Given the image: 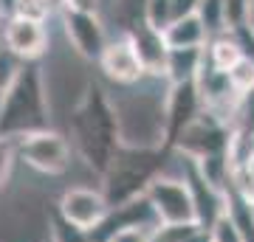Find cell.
I'll use <instances>...</instances> for the list:
<instances>
[{
	"label": "cell",
	"instance_id": "5b68a950",
	"mask_svg": "<svg viewBox=\"0 0 254 242\" xmlns=\"http://www.w3.org/2000/svg\"><path fill=\"white\" fill-rule=\"evenodd\" d=\"M20 146V161L28 169L40 172V175H65L73 163V144L68 135L60 130H43V133H31L17 138Z\"/></svg>",
	"mask_w": 254,
	"mask_h": 242
},
{
	"label": "cell",
	"instance_id": "7a4b0ae2",
	"mask_svg": "<svg viewBox=\"0 0 254 242\" xmlns=\"http://www.w3.org/2000/svg\"><path fill=\"white\" fill-rule=\"evenodd\" d=\"M51 90L43 62H23L11 85L0 93V135L23 138L51 130Z\"/></svg>",
	"mask_w": 254,
	"mask_h": 242
},
{
	"label": "cell",
	"instance_id": "5bb4252c",
	"mask_svg": "<svg viewBox=\"0 0 254 242\" xmlns=\"http://www.w3.org/2000/svg\"><path fill=\"white\" fill-rule=\"evenodd\" d=\"M206 68V48H170L167 65H164V82H195Z\"/></svg>",
	"mask_w": 254,
	"mask_h": 242
},
{
	"label": "cell",
	"instance_id": "2e32d148",
	"mask_svg": "<svg viewBox=\"0 0 254 242\" xmlns=\"http://www.w3.org/2000/svg\"><path fill=\"white\" fill-rule=\"evenodd\" d=\"M243 59V51L237 45V37L232 31H223L218 37H209L206 43V62L215 68V71H223L229 73L237 62Z\"/></svg>",
	"mask_w": 254,
	"mask_h": 242
},
{
	"label": "cell",
	"instance_id": "4dcf8cb0",
	"mask_svg": "<svg viewBox=\"0 0 254 242\" xmlns=\"http://www.w3.org/2000/svg\"><path fill=\"white\" fill-rule=\"evenodd\" d=\"M9 6H6V3H3V0H0V34H3V26H6V20H9Z\"/></svg>",
	"mask_w": 254,
	"mask_h": 242
},
{
	"label": "cell",
	"instance_id": "f1b7e54d",
	"mask_svg": "<svg viewBox=\"0 0 254 242\" xmlns=\"http://www.w3.org/2000/svg\"><path fill=\"white\" fill-rule=\"evenodd\" d=\"M198 3H200V0H173V17L175 20H184V17L198 14ZM175 20H173V23H175Z\"/></svg>",
	"mask_w": 254,
	"mask_h": 242
},
{
	"label": "cell",
	"instance_id": "d6a6232c",
	"mask_svg": "<svg viewBox=\"0 0 254 242\" xmlns=\"http://www.w3.org/2000/svg\"><path fill=\"white\" fill-rule=\"evenodd\" d=\"M252 208H254V197H252Z\"/></svg>",
	"mask_w": 254,
	"mask_h": 242
},
{
	"label": "cell",
	"instance_id": "603a6c76",
	"mask_svg": "<svg viewBox=\"0 0 254 242\" xmlns=\"http://www.w3.org/2000/svg\"><path fill=\"white\" fill-rule=\"evenodd\" d=\"M229 79H232V85H235V90L240 96L254 93V62L252 59H240V62L229 71Z\"/></svg>",
	"mask_w": 254,
	"mask_h": 242
},
{
	"label": "cell",
	"instance_id": "3957f363",
	"mask_svg": "<svg viewBox=\"0 0 254 242\" xmlns=\"http://www.w3.org/2000/svg\"><path fill=\"white\" fill-rule=\"evenodd\" d=\"M170 88V85H167ZM164 96L167 90H138L125 88L116 96V116L125 146L138 149H167V118H164ZM170 152V149H167Z\"/></svg>",
	"mask_w": 254,
	"mask_h": 242
},
{
	"label": "cell",
	"instance_id": "52a82bcc",
	"mask_svg": "<svg viewBox=\"0 0 254 242\" xmlns=\"http://www.w3.org/2000/svg\"><path fill=\"white\" fill-rule=\"evenodd\" d=\"M147 200L153 203V211L161 225H181V223H198V208L192 200V189L184 180V175L164 172L150 183Z\"/></svg>",
	"mask_w": 254,
	"mask_h": 242
},
{
	"label": "cell",
	"instance_id": "f546056e",
	"mask_svg": "<svg viewBox=\"0 0 254 242\" xmlns=\"http://www.w3.org/2000/svg\"><path fill=\"white\" fill-rule=\"evenodd\" d=\"M63 6H68V9H82V11H99L102 0H63Z\"/></svg>",
	"mask_w": 254,
	"mask_h": 242
},
{
	"label": "cell",
	"instance_id": "ac0fdd59",
	"mask_svg": "<svg viewBox=\"0 0 254 242\" xmlns=\"http://www.w3.org/2000/svg\"><path fill=\"white\" fill-rule=\"evenodd\" d=\"M198 17H200V23H203V28L209 31V37H218V34H223V31H229L223 0H200Z\"/></svg>",
	"mask_w": 254,
	"mask_h": 242
},
{
	"label": "cell",
	"instance_id": "d6986e66",
	"mask_svg": "<svg viewBox=\"0 0 254 242\" xmlns=\"http://www.w3.org/2000/svg\"><path fill=\"white\" fill-rule=\"evenodd\" d=\"M63 6V0H14L11 14H23V17H34L46 23L51 14H57Z\"/></svg>",
	"mask_w": 254,
	"mask_h": 242
},
{
	"label": "cell",
	"instance_id": "83f0119b",
	"mask_svg": "<svg viewBox=\"0 0 254 242\" xmlns=\"http://www.w3.org/2000/svg\"><path fill=\"white\" fill-rule=\"evenodd\" d=\"M232 34L237 37V45H240V51H243V59H252L254 62V31L249 26H240V28H235Z\"/></svg>",
	"mask_w": 254,
	"mask_h": 242
},
{
	"label": "cell",
	"instance_id": "9a60e30c",
	"mask_svg": "<svg viewBox=\"0 0 254 242\" xmlns=\"http://www.w3.org/2000/svg\"><path fill=\"white\" fill-rule=\"evenodd\" d=\"M164 40L170 48H206L209 43V31L203 28L198 14L184 20H175L173 26L164 31Z\"/></svg>",
	"mask_w": 254,
	"mask_h": 242
},
{
	"label": "cell",
	"instance_id": "6da1fadb",
	"mask_svg": "<svg viewBox=\"0 0 254 242\" xmlns=\"http://www.w3.org/2000/svg\"><path fill=\"white\" fill-rule=\"evenodd\" d=\"M68 135H71L73 152L79 155V161L96 178H102L110 169L119 149L125 146L122 130H119L116 101L102 82H88L79 104L68 116Z\"/></svg>",
	"mask_w": 254,
	"mask_h": 242
},
{
	"label": "cell",
	"instance_id": "7c38bea8",
	"mask_svg": "<svg viewBox=\"0 0 254 242\" xmlns=\"http://www.w3.org/2000/svg\"><path fill=\"white\" fill-rule=\"evenodd\" d=\"M0 43L17 56L20 62H43L48 54V28L43 20L23 17V14H9Z\"/></svg>",
	"mask_w": 254,
	"mask_h": 242
},
{
	"label": "cell",
	"instance_id": "4fadbf2b",
	"mask_svg": "<svg viewBox=\"0 0 254 242\" xmlns=\"http://www.w3.org/2000/svg\"><path fill=\"white\" fill-rule=\"evenodd\" d=\"M125 37L133 43V48H136L141 65L147 68V73L155 76V79H164V65H167L170 45H167V40H164L161 31L150 28L147 23H138V26L130 28Z\"/></svg>",
	"mask_w": 254,
	"mask_h": 242
},
{
	"label": "cell",
	"instance_id": "277c9868",
	"mask_svg": "<svg viewBox=\"0 0 254 242\" xmlns=\"http://www.w3.org/2000/svg\"><path fill=\"white\" fill-rule=\"evenodd\" d=\"M173 152L167 149H138V146H122L113 158L110 169L102 175V194L108 197L110 208H119L130 200L147 194V189L158 175L167 172V158Z\"/></svg>",
	"mask_w": 254,
	"mask_h": 242
},
{
	"label": "cell",
	"instance_id": "ba28073f",
	"mask_svg": "<svg viewBox=\"0 0 254 242\" xmlns=\"http://www.w3.org/2000/svg\"><path fill=\"white\" fill-rule=\"evenodd\" d=\"M232 138H235V130L229 124H223L218 116H212L209 110H203V113L181 133L173 155H181V158H190V161H203V158H215V155H229Z\"/></svg>",
	"mask_w": 254,
	"mask_h": 242
},
{
	"label": "cell",
	"instance_id": "484cf974",
	"mask_svg": "<svg viewBox=\"0 0 254 242\" xmlns=\"http://www.w3.org/2000/svg\"><path fill=\"white\" fill-rule=\"evenodd\" d=\"M209 231H212V242H246L243 234L237 231L235 223L226 217V211H223V217H220V220L212 225Z\"/></svg>",
	"mask_w": 254,
	"mask_h": 242
},
{
	"label": "cell",
	"instance_id": "8992f818",
	"mask_svg": "<svg viewBox=\"0 0 254 242\" xmlns=\"http://www.w3.org/2000/svg\"><path fill=\"white\" fill-rule=\"evenodd\" d=\"M57 17H60V26H63L65 43L73 54L85 62H99L110 43L108 26H105L99 11H82L63 6L57 11Z\"/></svg>",
	"mask_w": 254,
	"mask_h": 242
},
{
	"label": "cell",
	"instance_id": "d4e9b609",
	"mask_svg": "<svg viewBox=\"0 0 254 242\" xmlns=\"http://www.w3.org/2000/svg\"><path fill=\"white\" fill-rule=\"evenodd\" d=\"M223 9H226V28L235 31V28H240V26L249 23L252 0H223Z\"/></svg>",
	"mask_w": 254,
	"mask_h": 242
},
{
	"label": "cell",
	"instance_id": "9c48e42d",
	"mask_svg": "<svg viewBox=\"0 0 254 242\" xmlns=\"http://www.w3.org/2000/svg\"><path fill=\"white\" fill-rule=\"evenodd\" d=\"M54 211L63 217L65 223L76 225L82 231L93 234L96 228H102V223L110 217V203L102 194V189H91V186H71L65 189L60 200H57Z\"/></svg>",
	"mask_w": 254,
	"mask_h": 242
},
{
	"label": "cell",
	"instance_id": "30bf717a",
	"mask_svg": "<svg viewBox=\"0 0 254 242\" xmlns=\"http://www.w3.org/2000/svg\"><path fill=\"white\" fill-rule=\"evenodd\" d=\"M203 96H200L198 79L195 82H178L167 88L164 96V118H167V149L173 152L181 133L203 113Z\"/></svg>",
	"mask_w": 254,
	"mask_h": 242
},
{
	"label": "cell",
	"instance_id": "8fae6325",
	"mask_svg": "<svg viewBox=\"0 0 254 242\" xmlns=\"http://www.w3.org/2000/svg\"><path fill=\"white\" fill-rule=\"evenodd\" d=\"M96 65H99L102 76H105L110 85H116V88H138L141 82L150 79V73H147V68L141 65L133 43H130L125 34L110 37L108 48H105V54H102V59Z\"/></svg>",
	"mask_w": 254,
	"mask_h": 242
},
{
	"label": "cell",
	"instance_id": "cb8c5ba5",
	"mask_svg": "<svg viewBox=\"0 0 254 242\" xmlns=\"http://www.w3.org/2000/svg\"><path fill=\"white\" fill-rule=\"evenodd\" d=\"M195 228H200V223H181V225H158L153 231V242H187Z\"/></svg>",
	"mask_w": 254,
	"mask_h": 242
},
{
	"label": "cell",
	"instance_id": "4316f807",
	"mask_svg": "<svg viewBox=\"0 0 254 242\" xmlns=\"http://www.w3.org/2000/svg\"><path fill=\"white\" fill-rule=\"evenodd\" d=\"M105 242H153V231H147V228H122V231L110 234Z\"/></svg>",
	"mask_w": 254,
	"mask_h": 242
},
{
	"label": "cell",
	"instance_id": "44dd1931",
	"mask_svg": "<svg viewBox=\"0 0 254 242\" xmlns=\"http://www.w3.org/2000/svg\"><path fill=\"white\" fill-rule=\"evenodd\" d=\"M17 161H20L17 138L0 135V189H6V183L11 180V172H14V163Z\"/></svg>",
	"mask_w": 254,
	"mask_h": 242
},
{
	"label": "cell",
	"instance_id": "7402d4cb",
	"mask_svg": "<svg viewBox=\"0 0 254 242\" xmlns=\"http://www.w3.org/2000/svg\"><path fill=\"white\" fill-rule=\"evenodd\" d=\"M51 242H93V240H91L88 231H82L76 225L65 223L63 217L54 211V214H51Z\"/></svg>",
	"mask_w": 254,
	"mask_h": 242
},
{
	"label": "cell",
	"instance_id": "1f68e13d",
	"mask_svg": "<svg viewBox=\"0 0 254 242\" xmlns=\"http://www.w3.org/2000/svg\"><path fill=\"white\" fill-rule=\"evenodd\" d=\"M246 26L254 31V0H252V9H249V23H246Z\"/></svg>",
	"mask_w": 254,
	"mask_h": 242
},
{
	"label": "cell",
	"instance_id": "e0dca14e",
	"mask_svg": "<svg viewBox=\"0 0 254 242\" xmlns=\"http://www.w3.org/2000/svg\"><path fill=\"white\" fill-rule=\"evenodd\" d=\"M144 9L147 0H113V17H116L122 34L136 28L138 23H144Z\"/></svg>",
	"mask_w": 254,
	"mask_h": 242
},
{
	"label": "cell",
	"instance_id": "ffe728a7",
	"mask_svg": "<svg viewBox=\"0 0 254 242\" xmlns=\"http://www.w3.org/2000/svg\"><path fill=\"white\" fill-rule=\"evenodd\" d=\"M173 0H147V9H144V23L155 31H167L173 26Z\"/></svg>",
	"mask_w": 254,
	"mask_h": 242
}]
</instances>
